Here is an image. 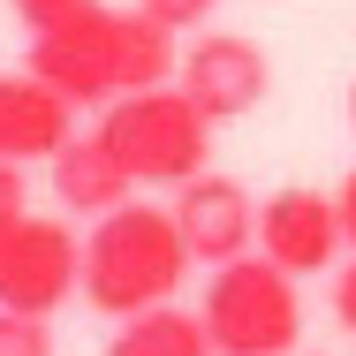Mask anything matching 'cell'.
<instances>
[{
  "label": "cell",
  "instance_id": "6da1fadb",
  "mask_svg": "<svg viewBox=\"0 0 356 356\" xmlns=\"http://www.w3.org/2000/svg\"><path fill=\"white\" fill-rule=\"evenodd\" d=\"M23 69H38L69 106H114L122 91H152L182 69V46L159 15L144 8H76L61 23L31 31Z\"/></svg>",
  "mask_w": 356,
  "mask_h": 356
},
{
  "label": "cell",
  "instance_id": "7a4b0ae2",
  "mask_svg": "<svg viewBox=\"0 0 356 356\" xmlns=\"http://www.w3.org/2000/svg\"><path fill=\"white\" fill-rule=\"evenodd\" d=\"M190 266L197 258L182 243L175 205H114L83 235V303L106 318H137L152 303H167Z\"/></svg>",
  "mask_w": 356,
  "mask_h": 356
},
{
  "label": "cell",
  "instance_id": "3957f363",
  "mask_svg": "<svg viewBox=\"0 0 356 356\" xmlns=\"http://www.w3.org/2000/svg\"><path fill=\"white\" fill-rule=\"evenodd\" d=\"M99 137L114 144V159L137 175V182H159V190H182L190 175H205V152H213V114L190 99V91H122L106 114H99Z\"/></svg>",
  "mask_w": 356,
  "mask_h": 356
},
{
  "label": "cell",
  "instance_id": "277c9868",
  "mask_svg": "<svg viewBox=\"0 0 356 356\" xmlns=\"http://www.w3.org/2000/svg\"><path fill=\"white\" fill-rule=\"evenodd\" d=\"M205 334L220 356H288L303 334V303H296V273L273 266L266 250L227 258L205 281Z\"/></svg>",
  "mask_w": 356,
  "mask_h": 356
},
{
  "label": "cell",
  "instance_id": "5b68a950",
  "mask_svg": "<svg viewBox=\"0 0 356 356\" xmlns=\"http://www.w3.org/2000/svg\"><path fill=\"white\" fill-rule=\"evenodd\" d=\"M83 288V243H76L69 220H23L15 243L0 250V311H31V318H54Z\"/></svg>",
  "mask_w": 356,
  "mask_h": 356
},
{
  "label": "cell",
  "instance_id": "8992f818",
  "mask_svg": "<svg viewBox=\"0 0 356 356\" xmlns=\"http://www.w3.org/2000/svg\"><path fill=\"white\" fill-rule=\"evenodd\" d=\"M175 83L213 114V122H235V114H250L266 91H273V61L250 46V38H235V31H213V38H197L190 54H182V69Z\"/></svg>",
  "mask_w": 356,
  "mask_h": 356
},
{
  "label": "cell",
  "instance_id": "52a82bcc",
  "mask_svg": "<svg viewBox=\"0 0 356 356\" xmlns=\"http://www.w3.org/2000/svg\"><path fill=\"white\" fill-rule=\"evenodd\" d=\"M175 220H182V243L197 266H227L258 243V205L235 175H190L175 190Z\"/></svg>",
  "mask_w": 356,
  "mask_h": 356
},
{
  "label": "cell",
  "instance_id": "ba28073f",
  "mask_svg": "<svg viewBox=\"0 0 356 356\" xmlns=\"http://www.w3.org/2000/svg\"><path fill=\"white\" fill-rule=\"evenodd\" d=\"M341 205L318 197V190H273L258 205V250L288 266V273H326L334 250H341Z\"/></svg>",
  "mask_w": 356,
  "mask_h": 356
},
{
  "label": "cell",
  "instance_id": "9c48e42d",
  "mask_svg": "<svg viewBox=\"0 0 356 356\" xmlns=\"http://www.w3.org/2000/svg\"><path fill=\"white\" fill-rule=\"evenodd\" d=\"M76 137V106L38 69H0V159H54Z\"/></svg>",
  "mask_w": 356,
  "mask_h": 356
},
{
  "label": "cell",
  "instance_id": "30bf717a",
  "mask_svg": "<svg viewBox=\"0 0 356 356\" xmlns=\"http://www.w3.org/2000/svg\"><path fill=\"white\" fill-rule=\"evenodd\" d=\"M54 197H61V213H76V220H106L114 205H129V190H137V175L114 159V144L99 137H69L54 159Z\"/></svg>",
  "mask_w": 356,
  "mask_h": 356
},
{
  "label": "cell",
  "instance_id": "8fae6325",
  "mask_svg": "<svg viewBox=\"0 0 356 356\" xmlns=\"http://www.w3.org/2000/svg\"><path fill=\"white\" fill-rule=\"evenodd\" d=\"M106 356H220L205 334V311H175V303H152L137 318H122V334L106 341Z\"/></svg>",
  "mask_w": 356,
  "mask_h": 356
},
{
  "label": "cell",
  "instance_id": "7c38bea8",
  "mask_svg": "<svg viewBox=\"0 0 356 356\" xmlns=\"http://www.w3.org/2000/svg\"><path fill=\"white\" fill-rule=\"evenodd\" d=\"M0 356H54L46 318H31V311H0Z\"/></svg>",
  "mask_w": 356,
  "mask_h": 356
},
{
  "label": "cell",
  "instance_id": "4fadbf2b",
  "mask_svg": "<svg viewBox=\"0 0 356 356\" xmlns=\"http://www.w3.org/2000/svg\"><path fill=\"white\" fill-rule=\"evenodd\" d=\"M31 220V190H23V167L15 159H0V250L15 243V227Z\"/></svg>",
  "mask_w": 356,
  "mask_h": 356
},
{
  "label": "cell",
  "instance_id": "5bb4252c",
  "mask_svg": "<svg viewBox=\"0 0 356 356\" xmlns=\"http://www.w3.org/2000/svg\"><path fill=\"white\" fill-rule=\"evenodd\" d=\"M137 8H144V15H159L167 31H197V23L213 15L220 0H137Z\"/></svg>",
  "mask_w": 356,
  "mask_h": 356
},
{
  "label": "cell",
  "instance_id": "9a60e30c",
  "mask_svg": "<svg viewBox=\"0 0 356 356\" xmlns=\"http://www.w3.org/2000/svg\"><path fill=\"white\" fill-rule=\"evenodd\" d=\"M31 31H46V23H61V15H76V8H91V0H8Z\"/></svg>",
  "mask_w": 356,
  "mask_h": 356
},
{
  "label": "cell",
  "instance_id": "2e32d148",
  "mask_svg": "<svg viewBox=\"0 0 356 356\" xmlns=\"http://www.w3.org/2000/svg\"><path fill=\"white\" fill-rule=\"evenodd\" d=\"M334 318H341V326L356 334V258L341 266V273H334Z\"/></svg>",
  "mask_w": 356,
  "mask_h": 356
},
{
  "label": "cell",
  "instance_id": "e0dca14e",
  "mask_svg": "<svg viewBox=\"0 0 356 356\" xmlns=\"http://www.w3.org/2000/svg\"><path fill=\"white\" fill-rule=\"evenodd\" d=\"M334 205H341V235H349V250H356V167H349V182L334 190Z\"/></svg>",
  "mask_w": 356,
  "mask_h": 356
},
{
  "label": "cell",
  "instance_id": "ac0fdd59",
  "mask_svg": "<svg viewBox=\"0 0 356 356\" xmlns=\"http://www.w3.org/2000/svg\"><path fill=\"white\" fill-rule=\"evenodd\" d=\"M349 129H356V83H349Z\"/></svg>",
  "mask_w": 356,
  "mask_h": 356
}]
</instances>
